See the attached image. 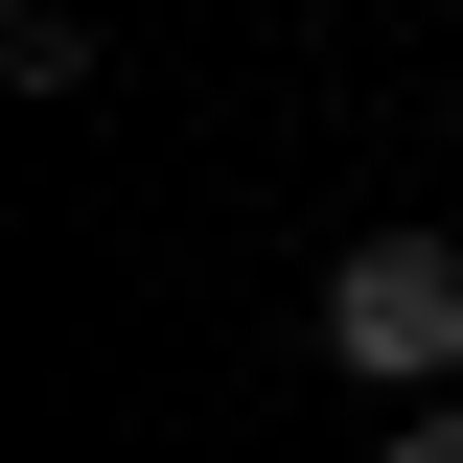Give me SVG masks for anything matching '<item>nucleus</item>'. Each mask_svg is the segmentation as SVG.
<instances>
[{"instance_id": "obj_1", "label": "nucleus", "mask_w": 463, "mask_h": 463, "mask_svg": "<svg viewBox=\"0 0 463 463\" xmlns=\"http://www.w3.org/2000/svg\"><path fill=\"white\" fill-rule=\"evenodd\" d=\"M325 347L371 371V394H440V371H463V255H440V232H371V255H325Z\"/></svg>"}, {"instance_id": "obj_2", "label": "nucleus", "mask_w": 463, "mask_h": 463, "mask_svg": "<svg viewBox=\"0 0 463 463\" xmlns=\"http://www.w3.org/2000/svg\"><path fill=\"white\" fill-rule=\"evenodd\" d=\"M0 70H24V93H93V24H70V0H0Z\"/></svg>"}, {"instance_id": "obj_3", "label": "nucleus", "mask_w": 463, "mask_h": 463, "mask_svg": "<svg viewBox=\"0 0 463 463\" xmlns=\"http://www.w3.org/2000/svg\"><path fill=\"white\" fill-rule=\"evenodd\" d=\"M394 463H463V394H417V417H394Z\"/></svg>"}]
</instances>
